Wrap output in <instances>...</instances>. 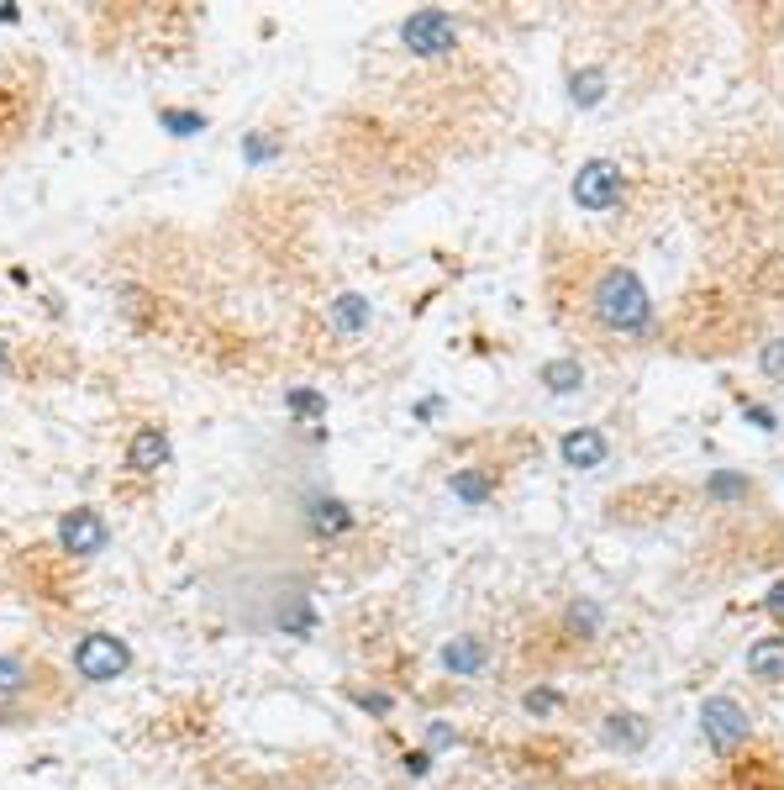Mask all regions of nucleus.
Here are the masks:
<instances>
[{"instance_id": "obj_6", "label": "nucleus", "mask_w": 784, "mask_h": 790, "mask_svg": "<svg viewBox=\"0 0 784 790\" xmlns=\"http://www.w3.org/2000/svg\"><path fill=\"white\" fill-rule=\"evenodd\" d=\"M574 201L584 206V211H611V206L622 201V169L605 159H590L574 174Z\"/></svg>"}, {"instance_id": "obj_7", "label": "nucleus", "mask_w": 784, "mask_h": 790, "mask_svg": "<svg viewBox=\"0 0 784 790\" xmlns=\"http://www.w3.org/2000/svg\"><path fill=\"white\" fill-rule=\"evenodd\" d=\"M301 522L311 538H322V543H332V538H348L353 532V507L348 501H338V496H311L301 511Z\"/></svg>"}, {"instance_id": "obj_27", "label": "nucleus", "mask_w": 784, "mask_h": 790, "mask_svg": "<svg viewBox=\"0 0 784 790\" xmlns=\"http://www.w3.org/2000/svg\"><path fill=\"white\" fill-rule=\"evenodd\" d=\"M743 417H747L753 427H774V411H768V406H747Z\"/></svg>"}, {"instance_id": "obj_18", "label": "nucleus", "mask_w": 784, "mask_h": 790, "mask_svg": "<svg viewBox=\"0 0 784 790\" xmlns=\"http://www.w3.org/2000/svg\"><path fill=\"white\" fill-rule=\"evenodd\" d=\"M453 496L469 501V507H484V501H490V480L474 474V469H459V474H453Z\"/></svg>"}, {"instance_id": "obj_20", "label": "nucleus", "mask_w": 784, "mask_h": 790, "mask_svg": "<svg viewBox=\"0 0 784 790\" xmlns=\"http://www.w3.org/2000/svg\"><path fill=\"white\" fill-rule=\"evenodd\" d=\"M284 401H290V411H295V417H322V411H326V396H322V390H305V386H295L290 396H284Z\"/></svg>"}, {"instance_id": "obj_12", "label": "nucleus", "mask_w": 784, "mask_h": 790, "mask_svg": "<svg viewBox=\"0 0 784 790\" xmlns=\"http://www.w3.org/2000/svg\"><path fill=\"white\" fill-rule=\"evenodd\" d=\"M747 674L764 680V686L784 680V638H758V643L747 649Z\"/></svg>"}, {"instance_id": "obj_13", "label": "nucleus", "mask_w": 784, "mask_h": 790, "mask_svg": "<svg viewBox=\"0 0 784 790\" xmlns=\"http://www.w3.org/2000/svg\"><path fill=\"white\" fill-rule=\"evenodd\" d=\"M563 628L574 632L580 643H584V638H601L605 611L595 607V601H584V596H580V601H569V607H563Z\"/></svg>"}, {"instance_id": "obj_23", "label": "nucleus", "mask_w": 784, "mask_h": 790, "mask_svg": "<svg viewBox=\"0 0 784 790\" xmlns=\"http://www.w3.org/2000/svg\"><path fill=\"white\" fill-rule=\"evenodd\" d=\"M353 701H359L363 711H374V717H390V711H395V701H390V696H374V690H353Z\"/></svg>"}, {"instance_id": "obj_28", "label": "nucleus", "mask_w": 784, "mask_h": 790, "mask_svg": "<svg viewBox=\"0 0 784 790\" xmlns=\"http://www.w3.org/2000/svg\"><path fill=\"white\" fill-rule=\"evenodd\" d=\"M768 611H774V617H784V580L768 590Z\"/></svg>"}, {"instance_id": "obj_4", "label": "nucleus", "mask_w": 784, "mask_h": 790, "mask_svg": "<svg viewBox=\"0 0 784 790\" xmlns=\"http://www.w3.org/2000/svg\"><path fill=\"white\" fill-rule=\"evenodd\" d=\"M105 543H111V527L96 507H74L59 517V548L69 559H96Z\"/></svg>"}, {"instance_id": "obj_19", "label": "nucleus", "mask_w": 784, "mask_h": 790, "mask_svg": "<svg viewBox=\"0 0 784 790\" xmlns=\"http://www.w3.org/2000/svg\"><path fill=\"white\" fill-rule=\"evenodd\" d=\"M159 127H169V138H195L205 127L201 111H159Z\"/></svg>"}, {"instance_id": "obj_17", "label": "nucleus", "mask_w": 784, "mask_h": 790, "mask_svg": "<svg viewBox=\"0 0 784 790\" xmlns=\"http://www.w3.org/2000/svg\"><path fill=\"white\" fill-rule=\"evenodd\" d=\"M332 327H338L342 338H348V332H363V327H369V301H363V296H338V301H332Z\"/></svg>"}, {"instance_id": "obj_25", "label": "nucleus", "mask_w": 784, "mask_h": 790, "mask_svg": "<svg viewBox=\"0 0 784 790\" xmlns=\"http://www.w3.org/2000/svg\"><path fill=\"white\" fill-rule=\"evenodd\" d=\"M764 369H768V374H780V369H784V338L764 348Z\"/></svg>"}, {"instance_id": "obj_15", "label": "nucleus", "mask_w": 784, "mask_h": 790, "mask_svg": "<svg viewBox=\"0 0 784 790\" xmlns=\"http://www.w3.org/2000/svg\"><path fill=\"white\" fill-rule=\"evenodd\" d=\"M569 101L580 106V111L601 106L605 101V69H574V74H569Z\"/></svg>"}, {"instance_id": "obj_10", "label": "nucleus", "mask_w": 784, "mask_h": 790, "mask_svg": "<svg viewBox=\"0 0 784 790\" xmlns=\"http://www.w3.org/2000/svg\"><path fill=\"white\" fill-rule=\"evenodd\" d=\"M647 717H637V711H611L601 722V743L605 749H622V753H637L647 743Z\"/></svg>"}, {"instance_id": "obj_14", "label": "nucleus", "mask_w": 784, "mask_h": 790, "mask_svg": "<svg viewBox=\"0 0 784 790\" xmlns=\"http://www.w3.org/2000/svg\"><path fill=\"white\" fill-rule=\"evenodd\" d=\"M32 690V664L21 653H0V701H17Z\"/></svg>"}, {"instance_id": "obj_16", "label": "nucleus", "mask_w": 784, "mask_h": 790, "mask_svg": "<svg viewBox=\"0 0 784 790\" xmlns=\"http://www.w3.org/2000/svg\"><path fill=\"white\" fill-rule=\"evenodd\" d=\"M543 386L553 396H574L584 386V364L580 359H553V364H543Z\"/></svg>"}, {"instance_id": "obj_11", "label": "nucleus", "mask_w": 784, "mask_h": 790, "mask_svg": "<svg viewBox=\"0 0 784 790\" xmlns=\"http://www.w3.org/2000/svg\"><path fill=\"white\" fill-rule=\"evenodd\" d=\"M484 659H490V653H484V643H480V638H469V632H463V638H448L443 653H438V664H443L448 674H459V680H480Z\"/></svg>"}, {"instance_id": "obj_24", "label": "nucleus", "mask_w": 784, "mask_h": 790, "mask_svg": "<svg viewBox=\"0 0 784 790\" xmlns=\"http://www.w3.org/2000/svg\"><path fill=\"white\" fill-rule=\"evenodd\" d=\"M426 743H432V749H448V743H453V728H448V722H432V728H426Z\"/></svg>"}, {"instance_id": "obj_31", "label": "nucleus", "mask_w": 784, "mask_h": 790, "mask_svg": "<svg viewBox=\"0 0 784 790\" xmlns=\"http://www.w3.org/2000/svg\"><path fill=\"white\" fill-rule=\"evenodd\" d=\"M6 369H11V343L0 338V374H6Z\"/></svg>"}, {"instance_id": "obj_26", "label": "nucleus", "mask_w": 784, "mask_h": 790, "mask_svg": "<svg viewBox=\"0 0 784 790\" xmlns=\"http://www.w3.org/2000/svg\"><path fill=\"white\" fill-rule=\"evenodd\" d=\"M432 770V753H405V774H426Z\"/></svg>"}, {"instance_id": "obj_3", "label": "nucleus", "mask_w": 784, "mask_h": 790, "mask_svg": "<svg viewBox=\"0 0 784 790\" xmlns=\"http://www.w3.org/2000/svg\"><path fill=\"white\" fill-rule=\"evenodd\" d=\"M132 669V649L121 643L117 632H84L80 643H74V674H80L84 686H111Z\"/></svg>"}, {"instance_id": "obj_29", "label": "nucleus", "mask_w": 784, "mask_h": 790, "mask_svg": "<svg viewBox=\"0 0 784 790\" xmlns=\"http://www.w3.org/2000/svg\"><path fill=\"white\" fill-rule=\"evenodd\" d=\"M263 153H274V142H263V138H248V159H263Z\"/></svg>"}, {"instance_id": "obj_21", "label": "nucleus", "mask_w": 784, "mask_h": 790, "mask_svg": "<svg viewBox=\"0 0 784 790\" xmlns=\"http://www.w3.org/2000/svg\"><path fill=\"white\" fill-rule=\"evenodd\" d=\"M711 496H716V501H726V496H732V501H737V496H747V480L743 474H711Z\"/></svg>"}, {"instance_id": "obj_9", "label": "nucleus", "mask_w": 784, "mask_h": 790, "mask_svg": "<svg viewBox=\"0 0 784 790\" xmlns=\"http://www.w3.org/2000/svg\"><path fill=\"white\" fill-rule=\"evenodd\" d=\"M169 453H174V448H169V432H163V427H138L132 443H127V469H132V474H159V469L169 464Z\"/></svg>"}, {"instance_id": "obj_30", "label": "nucleus", "mask_w": 784, "mask_h": 790, "mask_svg": "<svg viewBox=\"0 0 784 790\" xmlns=\"http://www.w3.org/2000/svg\"><path fill=\"white\" fill-rule=\"evenodd\" d=\"M0 21H21V11L11 6V0H0Z\"/></svg>"}, {"instance_id": "obj_22", "label": "nucleus", "mask_w": 784, "mask_h": 790, "mask_svg": "<svg viewBox=\"0 0 784 790\" xmlns=\"http://www.w3.org/2000/svg\"><path fill=\"white\" fill-rule=\"evenodd\" d=\"M559 707H563L559 690H526V711L532 717H547V711H559Z\"/></svg>"}, {"instance_id": "obj_1", "label": "nucleus", "mask_w": 784, "mask_h": 790, "mask_svg": "<svg viewBox=\"0 0 784 790\" xmlns=\"http://www.w3.org/2000/svg\"><path fill=\"white\" fill-rule=\"evenodd\" d=\"M584 306H590V322L601 327V332H611V338H643L647 327H653V296H647V284L626 263L595 269Z\"/></svg>"}, {"instance_id": "obj_2", "label": "nucleus", "mask_w": 784, "mask_h": 790, "mask_svg": "<svg viewBox=\"0 0 784 790\" xmlns=\"http://www.w3.org/2000/svg\"><path fill=\"white\" fill-rule=\"evenodd\" d=\"M701 732L716 759H737V753L747 749V738H753V722H747L743 701H732V696H705Z\"/></svg>"}, {"instance_id": "obj_5", "label": "nucleus", "mask_w": 784, "mask_h": 790, "mask_svg": "<svg viewBox=\"0 0 784 790\" xmlns=\"http://www.w3.org/2000/svg\"><path fill=\"white\" fill-rule=\"evenodd\" d=\"M401 42L411 53H422V59H438V53H448L459 42V21L448 11H411L401 21Z\"/></svg>"}, {"instance_id": "obj_8", "label": "nucleus", "mask_w": 784, "mask_h": 790, "mask_svg": "<svg viewBox=\"0 0 784 790\" xmlns=\"http://www.w3.org/2000/svg\"><path fill=\"white\" fill-rule=\"evenodd\" d=\"M605 453H611V448H605L601 427H569V432L559 438V459L569 469H601Z\"/></svg>"}]
</instances>
